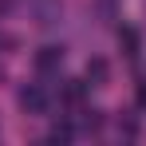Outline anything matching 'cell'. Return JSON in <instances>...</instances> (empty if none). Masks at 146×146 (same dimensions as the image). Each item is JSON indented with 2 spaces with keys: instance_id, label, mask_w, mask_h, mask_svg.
Wrapping results in <instances>:
<instances>
[{
  "instance_id": "1",
  "label": "cell",
  "mask_w": 146,
  "mask_h": 146,
  "mask_svg": "<svg viewBox=\"0 0 146 146\" xmlns=\"http://www.w3.org/2000/svg\"><path fill=\"white\" fill-rule=\"evenodd\" d=\"M20 111H24V115H44V111H48L51 107V99H48V91H44V87H40V83H28V87H20Z\"/></svg>"
},
{
  "instance_id": "2",
  "label": "cell",
  "mask_w": 146,
  "mask_h": 146,
  "mask_svg": "<svg viewBox=\"0 0 146 146\" xmlns=\"http://www.w3.org/2000/svg\"><path fill=\"white\" fill-rule=\"evenodd\" d=\"M32 16H36L40 28H55L59 16H63V8H59V0H36L32 4Z\"/></svg>"
},
{
  "instance_id": "3",
  "label": "cell",
  "mask_w": 146,
  "mask_h": 146,
  "mask_svg": "<svg viewBox=\"0 0 146 146\" xmlns=\"http://www.w3.org/2000/svg\"><path fill=\"white\" fill-rule=\"evenodd\" d=\"M59 67H63V48L48 44V48L36 51V71L40 75H51V71H59Z\"/></svg>"
},
{
  "instance_id": "4",
  "label": "cell",
  "mask_w": 146,
  "mask_h": 146,
  "mask_svg": "<svg viewBox=\"0 0 146 146\" xmlns=\"http://www.w3.org/2000/svg\"><path fill=\"white\" fill-rule=\"evenodd\" d=\"M87 87H91V83H83V79H71V83H63V91H59V99H63L67 107H79V103L87 99Z\"/></svg>"
},
{
  "instance_id": "5",
  "label": "cell",
  "mask_w": 146,
  "mask_h": 146,
  "mask_svg": "<svg viewBox=\"0 0 146 146\" xmlns=\"http://www.w3.org/2000/svg\"><path fill=\"white\" fill-rule=\"evenodd\" d=\"M119 48H122V55H130V59L142 51V40H138L134 28H119Z\"/></svg>"
},
{
  "instance_id": "6",
  "label": "cell",
  "mask_w": 146,
  "mask_h": 146,
  "mask_svg": "<svg viewBox=\"0 0 146 146\" xmlns=\"http://www.w3.org/2000/svg\"><path fill=\"white\" fill-rule=\"evenodd\" d=\"M107 79H111V67H107V59H91V63H87V83H91V87H103Z\"/></svg>"
},
{
  "instance_id": "7",
  "label": "cell",
  "mask_w": 146,
  "mask_h": 146,
  "mask_svg": "<svg viewBox=\"0 0 146 146\" xmlns=\"http://www.w3.org/2000/svg\"><path fill=\"white\" fill-rule=\"evenodd\" d=\"M71 134H75V130L67 126V122H55V126H51V134H48V138H51V142H67Z\"/></svg>"
},
{
  "instance_id": "8",
  "label": "cell",
  "mask_w": 146,
  "mask_h": 146,
  "mask_svg": "<svg viewBox=\"0 0 146 146\" xmlns=\"http://www.w3.org/2000/svg\"><path fill=\"white\" fill-rule=\"evenodd\" d=\"M83 126H87V130H99V126H103V115H99V111H83Z\"/></svg>"
},
{
  "instance_id": "9",
  "label": "cell",
  "mask_w": 146,
  "mask_h": 146,
  "mask_svg": "<svg viewBox=\"0 0 146 146\" xmlns=\"http://www.w3.org/2000/svg\"><path fill=\"white\" fill-rule=\"evenodd\" d=\"M138 107L146 111V83H138Z\"/></svg>"
}]
</instances>
